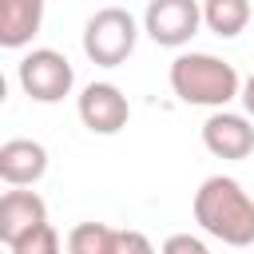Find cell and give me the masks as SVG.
<instances>
[{
	"label": "cell",
	"instance_id": "cell-2",
	"mask_svg": "<svg viewBox=\"0 0 254 254\" xmlns=\"http://www.w3.org/2000/svg\"><path fill=\"white\" fill-rule=\"evenodd\" d=\"M171 91L190 107H226L242 95V79L234 64L210 56V52H183L171 60Z\"/></svg>",
	"mask_w": 254,
	"mask_h": 254
},
{
	"label": "cell",
	"instance_id": "cell-8",
	"mask_svg": "<svg viewBox=\"0 0 254 254\" xmlns=\"http://www.w3.org/2000/svg\"><path fill=\"white\" fill-rule=\"evenodd\" d=\"M48 175V151L36 139H4L0 143V179L8 187H32Z\"/></svg>",
	"mask_w": 254,
	"mask_h": 254
},
{
	"label": "cell",
	"instance_id": "cell-4",
	"mask_svg": "<svg viewBox=\"0 0 254 254\" xmlns=\"http://www.w3.org/2000/svg\"><path fill=\"white\" fill-rule=\"evenodd\" d=\"M16 79H20V87H24L28 99H36V103H60L64 95H71L75 71H71V64H67L64 52H56V48H32L16 64Z\"/></svg>",
	"mask_w": 254,
	"mask_h": 254
},
{
	"label": "cell",
	"instance_id": "cell-10",
	"mask_svg": "<svg viewBox=\"0 0 254 254\" xmlns=\"http://www.w3.org/2000/svg\"><path fill=\"white\" fill-rule=\"evenodd\" d=\"M44 24V0H0V48H24Z\"/></svg>",
	"mask_w": 254,
	"mask_h": 254
},
{
	"label": "cell",
	"instance_id": "cell-6",
	"mask_svg": "<svg viewBox=\"0 0 254 254\" xmlns=\"http://www.w3.org/2000/svg\"><path fill=\"white\" fill-rule=\"evenodd\" d=\"M75 111H79V119L91 135H119L131 119V103L115 83H87L79 91Z\"/></svg>",
	"mask_w": 254,
	"mask_h": 254
},
{
	"label": "cell",
	"instance_id": "cell-12",
	"mask_svg": "<svg viewBox=\"0 0 254 254\" xmlns=\"http://www.w3.org/2000/svg\"><path fill=\"white\" fill-rule=\"evenodd\" d=\"M67 254H119V230L107 222H79L67 230Z\"/></svg>",
	"mask_w": 254,
	"mask_h": 254
},
{
	"label": "cell",
	"instance_id": "cell-5",
	"mask_svg": "<svg viewBox=\"0 0 254 254\" xmlns=\"http://www.w3.org/2000/svg\"><path fill=\"white\" fill-rule=\"evenodd\" d=\"M202 24V4L198 0H151L143 12V32L159 48H183Z\"/></svg>",
	"mask_w": 254,
	"mask_h": 254
},
{
	"label": "cell",
	"instance_id": "cell-16",
	"mask_svg": "<svg viewBox=\"0 0 254 254\" xmlns=\"http://www.w3.org/2000/svg\"><path fill=\"white\" fill-rule=\"evenodd\" d=\"M238 99H242V107H246V115L254 119V71H250V75L242 79V95H238Z\"/></svg>",
	"mask_w": 254,
	"mask_h": 254
},
{
	"label": "cell",
	"instance_id": "cell-7",
	"mask_svg": "<svg viewBox=\"0 0 254 254\" xmlns=\"http://www.w3.org/2000/svg\"><path fill=\"white\" fill-rule=\"evenodd\" d=\"M202 147L214 155V159H246L254 151V123L250 115H238V111H210L206 123H202Z\"/></svg>",
	"mask_w": 254,
	"mask_h": 254
},
{
	"label": "cell",
	"instance_id": "cell-15",
	"mask_svg": "<svg viewBox=\"0 0 254 254\" xmlns=\"http://www.w3.org/2000/svg\"><path fill=\"white\" fill-rule=\"evenodd\" d=\"M119 254H159L143 230H119Z\"/></svg>",
	"mask_w": 254,
	"mask_h": 254
},
{
	"label": "cell",
	"instance_id": "cell-9",
	"mask_svg": "<svg viewBox=\"0 0 254 254\" xmlns=\"http://www.w3.org/2000/svg\"><path fill=\"white\" fill-rule=\"evenodd\" d=\"M40 222H48V206H44V198L36 190H24V187L4 190V198H0V242L4 246L24 238Z\"/></svg>",
	"mask_w": 254,
	"mask_h": 254
},
{
	"label": "cell",
	"instance_id": "cell-1",
	"mask_svg": "<svg viewBox=\"0 0 254 254\" xmlns=\"http://www.w3.org/2000/svg\"><path fill=\"white\" fill-rule=\"evenodd\" d=\"M194 222L226 246H254V198L230 175L202 179L194 190Z\"/></svg>",
	"mask_w": 254,
	"mask_h": 254
},
{
	"label": "cell",
	"instance_id": "cell-13",
	"mask_svg": "<svg viewBox=\"0 0 254 254\" xmlns=\"http://www.w3.org/2000/svg\"><path fill=\"white\" fill-rule=\"evenodd\" d=\"M8 250H12V254H64L67 246H60V234H56L52 222H40V226H32L24 238H16Z\"/></svg>",
	"mask_w": 254,
	"mask_h": 254
},
{
	"label": "cell",
	"instance_id": "cell-11",
	"mask_svg": "<svg viewBox=\"0 0 254 254\" xmlns=\"http://www.w3.org/2000/svg\"><path fill=\"white\" fill-rule=\"evenodd\" d=\"M250 16H254L250 0H202V24L214 36H222V40L242 36L246 24H250Z\"/></svg>",
	"mask_w": 254,
	"mask_h": 254
},
{
	"label": "cell",
	"instance_id": "cell-14",
	"mask_svg": "<svg viewBox=\"0 0 254 254\" xmlns=\"http://www.w3.org/2000/svg\"><path fill=\"white\" fill-rule=\"evenodd\" d=\"M159 254H210V250H206V242L194 238V234H171Z\"/></svg>",
	"mask_w": 254,
	"mask_h": 254
},
{
	"label": "cell",
	"instance_id": "cell-3",
	"mask_svg": "<svg viewBox=\"0 0 254 254\" xmlns=\"http://www.w3.org/2000/svg\"><path fill=\"white\" fill-rule=\"evenodd\" d=\"M139 44V24L127 8H99L83 24V56L95 67H119Z\"/></svg>",
	"mask_w": 254,
	"mask_h": 254
}]
</instances>
